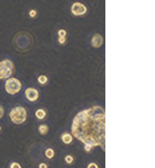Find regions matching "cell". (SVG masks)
I'll list each match as a JSON object with an SVG mask.
<instances>
[{
	"instance_id": "11",
	"label": "cell",
	"mask_w": 155,
	"mask_h": 168,
	"mask_svg": "<svg viewBox=\"0 0 155 168\" xmlns=\"http://www.w3.org/2000/svg\"><path fill=\"white\" fill-rule=\"evenodd\" d=\"M49 82V78L47 75H40V76L38 77V83L40 84V85H46Z\"/></svg>"
},
{
	"instance_id": "12",
	"label": "cell",
	"mask_w": 155,
	"mask_h": 168,
	"mask_svg": "<svg viewBox=\"0 0 155 168\" xmlns=\"http://www.w3.org/2000/svg\"><path fill=\"white\" fill-rule=\"evenodd\" d=\"M45 156L48 159H53L55 157V151L53 148H47L45 150Z\"/></svg>"
},
{
	"instance_id": "13",
	"label": "cell",
	"mask_w": 155,
	"mask_h": 168,
	"mask_svg": "<svg viewBox=\"0 0 155 168\" xmlns=\"http://www.w3.org/2000/svg\"><path fill=\"white\" fill-rule=\"evenodd\" d=\"M64 161H65V163L66 164H68V165H72L73 163H74V161H75V158H74V156L73 155H66L65 157H64Z\"/></svg>"
},
{
	"instance_id": "1",
	"label": "cell",
	"mask_w": 155,
	"mask_h": 168,
	"mask_svg": "<svg viewBox=\"0 0 155 168\" xmlns=\"http://www.w3.org/2000/svg\"><path fill=\"white\" fill-rule=\"evenodd\" d=\"M71 134L81 143L100 147L105 151V113L100 106H94L79 112L71 125Z\"/></svg>"
},
{
	"instance_id": "5",
	"label": "cell",
	"mask_w": 155,
	"mask_h": 168,
	"mask_svg": "<svg viewBox=\"0 0 155 168\" xmlns=\"http://www.w3.org/2000/svg\"><path fill=\"white\" fill-rule=\"evenodd\" d=\"M70 10L74 16H84L87 13V7L81 2H74L70 7Z\"/></svg>"
},
{
	"instance_id": "16",
	"label": "cell",
	"mask_w": 155,
	"mask_h": 168,
	"mask_svg": "<svg viewBox=\"0 0 155 168\" xmlns=\"http://www.w3.org/2000/svg\"><path fill=\"white\" fill-rule=\"evenodd\" d=\"M16 37L19 38V40H21V39H22L20 32H19V34L16 35ZM29 39H32V38H29ZM27 40H29V39H27ZM27 40H26V41H23V40H22V41H21V43H23V44H22V47H24V49H27V50H29V48H27V45H26V44H27Z\"/></svg>"
},
{
	"instance_id": "8",
	"label": "cell",
	"mask_w": 155,
	"mask_h": 168,
	"mask_svg": "<svg viewBox=\"0 0 155 168\" xmlns=\"http://www.w3.org/2000/svg\"><path fill=\"white\" fill-rule=\"evenodd\" d=\"M35 116H36V118L39 119V121H44V119H47V116H48V113H47V110H46L45 109H38L36 110V113H35Z\"/></svg>"
},
{
	"instance_id": "17",
	"label": "cell",
	"mask_w": 155,
	"mask_h": 168,
	"mask_svg": "<svg viewBox=\"0 0 155 168\" xmlns=\"http://www.w3.org/2000/svg\"><path fill=\"white\" fill-rule=\"evenodd\" d=\"M83 149H84V151L86 152V153H90V152H92L93 147H92V146H90V145H87V144H84Z\"/></svg>"
},
{
	"instance_id": "4",
	"label": "cell",
	"mask_w": 155,
	"mask_h": 168,
	"mask_svg": "<svg viewBox=\"0 0 155 168\" xmlns=\"http://www.w3.org/2000/svg\"><path fill=\"white\" fill-rule=\"evenodd\" d=\"M22 84L17 78L10 77L8 79H6L5 84H4V89L8 94L10 95H15L21 90Z\"/></svg>"
},
{
	"instance_id": "3",
	"label": "cell",
	"mask_w": 155,
	"mask_h": 168,
	"mask_svg": "<svg viewBox=\"0 0 155 168\" xmlns=\"http://www.w3.org/2000/svg\"><path fill=\"white\" fill-rule=\"evenodd\" d=\"M15 71L14 64L11 60L4 59L0 61V80H6L13 76Z\"/></svg>"
},
{
	"instance_id": "18",
	"label": "cell",
	"mask_w": 155,
	"mask_h": 168,
	"mask_svg": "<svg viewBox=\"0 0 155 168\" xmlns=\"http://www.w3.org/2000/svg\"><path fill=\"white\" fill-rule=\"evenodd\" d=\"M9 168H22V167H21V165L18 162H12Z\"/></svg>"
},
{
	"instance_id": "20",
	"label": "cell",
	"mask_w": 155,
	"mask_h": 168,
	"mask_svg": "<svg viewBox=\"0 0 155 168\" xmlns=\"http://www.w3.org/2000/svg\"><path fill=\"white\" fill-rule=\"evenodd\" d=\"M58 42H59L60 45L64 46V45L66 44V42H67V38H58Z\"/></svg>"
},
{
	"instance_id": "15",
	"label": "cell",
	"mask_w": 155,
	"mask_h": 168,
	"mask_svg": "<svg viewBox=\"0 0 155 168\" xmlns=\"http://www.w3.org/2000/svg\"><path fill=\"white\" fill-rule=\"evenodd\" d=\"M29 15L30 18H36V16H38V10L36 9H30L29 11Z\"/></svg>"
},
{
	"instance_id": "2",
	"label": "cell",
	"mask_w": 155,
	"mask_h": 168,
	"mask_svg": "<svg viewBox=\"0 0 155 168\" xmlns=\"http://www.w3.org/2000/svg\"><path fill=\"white\" fill-rule=\"evenodd\" d=\"M9 119L14 125H22L27 119V110L26 107L17 106L9 112Z\"/></svg>"
},
{
	"instance_id": "6",
	"label": "cell",
	"mask_w": 155,
	"mask_h": 168,
	"mask_svg": "<svg viewBox=\"0 0 155 168\" xmlns=\"http://www.w3.org/2000/svg\"><path fill=\"white\" fill-rule=\"evenodd\" d=\"M24 96H26V98L29 102H35L40 97L39 90L35 87H29L24 90Z\"/></svg>"
},
{
	"instance_id": "22",
	"label": "cell",
	"mask_w": 155,
	"mask_h": 168,
	"mask_svg": "<svg viewBox=\"0 0 155 168\" xmlns=\"http://www.w3.org/2000/svg\"><path fill=\"white\" fill-rule=\"evenodd\" d=\"M4 113H5L4 107H3L2 106H0V119H2V116H4Z\"/></svg>"
},
{
	"instance_id": "9",
	"label": "cell",
	"mask_w": 155,
	"mask_h": 168,
	"mask_svg": "<svg viewBox=\"0 0 155 168\" xmlns=\"http://www.w3.org/2000/svg\"><path fill=\"white\" fill-rule=\"evenodd\" d=\"M61 141L65 144V145H70V144H72L73 142V136L71 133H67V132H65V133H63L62 135H61Z\"/></svg>"
},
{
	"instance_id": "7",
	"label": "cell",
	"mask_w": 155,
	"mask_h": 168,
	"mask_svg": "<svg viewBox=\"0 0 155 168\" xmlns=\"http://www.w3.org/2000/svg\"><path fill=\"white\" fill-rule=\"evenodd\" d=\"M103 45V37L100 34H95L91 39V46L98 49Z\"/></svg>"
},
{
	"instance_id": "14",
	"label": "cell",
	"mask_w": 155,
	"mask_h": 168,
	"mask_svg": "<svg viewBox=\"0 0 155 168\" xmlns=\"http://www.w3.org/2000/svg\"><path fill=\"white\" fill-rule=\"evenodd\" d=\"M67 35H68V32L66 29H61L58 31V38H67Z\"/></svg>"
},
{
	"instance_id": "21",
	"label": "cell",
	"mask_w": 155,
	"mask_h": 168,
	"mask_svg": "<svg viewBox=\"0 0 155 168\" xmlns=\"http://www.w3.org/2000/svg\"><path fill=\"white\" fill-rule=\"evenodd\" d=\"M39 168H49V165L47 163H45V162H41L39 164Z\"/></svg>"
},
{
	"instance_id": "23",
	"label": "cell",
	"mask_w": 155,
	"mask_h": 168,
	"mask_svg": "<svg viewBox=\"0 0 155 168\" xmlns=\"http://www.w3.org/2000/svg\"><path fill=\"white\" fill-rule=\"evenodd\" d=\"M1 130H2V127H1V126H0V132H1Z\"/></svg>"
},
{
	"instance_id": "19",
	"label": "cell",
	"mask_w": 155,
	"mask_h": 168,
	"mask_svg": "<svg viewBox=\"0 0 155 168\" xmlns=\"http://www.w3.org/2000/svg\"><path fill=\"white\" fill-rule=\"evenodd\" d=\"M86 168H99V166H98V164L95 163V162H90V163L87 165Z\"/></svg>"
},
{
	"instance_id": "10",
	"label": "cell",
	"mask_w": 155,
	"mask_h": 168,
	"mask_svg": "<svg viewBox=\"0 0 155 168\" xmlns=\"http://www.w3.org/2000/svg\"><path fill=\"white\" fill-rule=\"evenodd\" d=\"M49 130H50V129H49V126L46 124L40 125L38 128V132L40 133V135H42V136H46V135L49 133Z\"/></svg>"
}]
</instances>
